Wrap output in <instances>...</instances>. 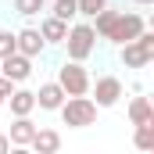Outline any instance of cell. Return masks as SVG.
Segmentation results:
<instances>
[{
	"instance_id": "obj_14",
	"label": "cell",
	"mask_w": 154,
	"mask_h": 154,
	"mask_svg": "<svg viewBox=\"0 0 154 154\" xmlns=\"http://www.w3.org/2000/svg\"><path fill=\"white\" fill-rule=\"evenodd\" d=\"M129 122L133 125H143V122H154V108L147 97H133V104H129Z\"/></svg>"
},
{
	"instance_id": "obj_18",
	"label": "cell",
	"mask_w": 154,
	"mask_h": 154,
	"mask_svg": "<svg viewBox=\"0 0 154 154\" xmlns=\"http://www.w3.org/2000/svg\"><path fill=\"white\" fill-rule=\"evenodd\" d=\"M75 4H79V14L82 18H93L100 7H108V0H75Z\"/></svg>"
},
{
	"instance_id": "obj_16",
	"label": "cell",
	"mask_w": 154,
	"mask_h": 154,
	"mask_svg": "<svg viewBox=\"0 0 154 154\" xmlns=\"http://www.w3.org/2000/svg\"><path fill=\"white\" fill-rule=\"evenodd\" d=\"M133 143H136L140 151H151V147H154V122L136 125V136H133Z\"/></svg>"
},
{
	"instance_id": "obj_2",
	"label": "cell",
	"mask_w": 154,
	"mask_h": 154,
	"mask_svg": "<svg viewBox=\"0 0 154 154\" xmlns=\"http://www.w3.org/2000/svg\"><path fill=\"white\" fill-rule=\"evenodd\" d=\"M118 57H122V65L125 68H147L154 57V32H140L136 39H129V43H118Z\"/></svg>"
},
{
	"instance_id": "obj_15",
	"label": "cell",
	"mask_w": 154,
	"mask_h": 154,
	"mask_svg": "<svg viewBox=\"0 0 154 154\" xmlns=\"http://www.w3.org/2000/svg\"><path fill=\"white\" fill-rule=\"evenodd\" d=\"M50 14L61 18V22H72V18H79V4H75V0H54Z\"/></svg>"
},
{
	"instance_id": "obj_20",
	"label": "cell",
	"mask_w": 154,
	"mask_h": 154,
	"mask_svg": "<svg viewBox=\"0 0 154 154\" xmlns=\"http://www.w3.org/2000/svg\"><path fill=\"white\" fill-rule=\"evenodd\" d=\"M14 86H18V82H11L7 75H0V108L7 104V97H11V90H14Z\"/></svg>"
},
{
	"instance_id": "obj_5",
	"label": "cell",
	"mask_w": 154,
	"mask_h": 154,
	"mask_svg": "<svg viewBox=\"0 0 154 154\" xmlns=\"http://www.w3.org/2000/svg\"><path fill=\"white\" fill-rule=\"evenodd\" d=\"M57 82H61V90L68 93V97H82V93H90V72L82 68V61H65L61 68H57Z\"/></svg>"
},
{
	"instance_id": "obj_3",
	"label": "cell",
	"mask_w": 154,
	"mask_h": 154,
	"mask_svg": "<svg viewBox=\"0 0 154 154\" xmlns=\"http://www.w3.org/2000/svg\"><path fill=\"white\" fill-rule=\"evenodd\" d=\"M61 118H65V125L68 129H86V125H93L97 122V104L82 93V97H65V104L57 108Z\"/></svg>"
},
{
	"instance_id": "obj_17",
	"label": "cell",
	"mask_w": 154,
	"mask_h": 154,
	"mask_svg": "<svg viewBox=\"0 0 154 154\" xmlns=\"http://www.w3.org/2000/svg\"><path fill=\"white\" fill-rule=\"evenodd\" d=\"M43 4H47V0H14V11H18L22 18H32V14L43 11Z\"/></svg>"
},
{
	"instance_id": "obj_13",
	"label": "cell",
	"mask_w": 154,
	"mask_h": 154,
	"mask_svg": "<svg viewBox=\"0 0 154 154\" xmlns=\"http://www.w3.org/2000/svg\"><path fill=\"white\" fill-rule=\"evenodd\" d=\"M68 32V22H61V18H54V14H47L43 22H39V36L47 39V43H61Z\"/></svg>"
},
{
	"instance_id": "obj_6",
	"label": "cell",
	"mask_w": 154,
	"mask_h": 154,
	"mask_svg": "<svg viewBox=\"0 0 154 154\" xmlns=\"http://www.w3.org/2000/svg\"><path fill=\"white\" fill-rule=\"evenodd\" d=\"M90 90H93V104L97 108H115L118 100H122V93H125V86H122V79L118 75H97V82H90Z\"/></svg>"
},
{
	"instance_id": "obj_12",
	"label": "cell",
	"mask_w": 154,
	"mask_h": 154,
	"mask_svg": "<svg viewBox=\"0 0 154 154\" xmlns=\"http://www.w3.org/2000/svg\"><path fill=\"white\" fill-rule=\"evenodd\" d=\"M7 104H11V115H32L36 111V97H32V90H11V97H7Z\"/></svg>"
},
{
	"instance_id": "obj_19",
	"label": "cell",
	"mask_w": 154,
	"mask_h": 154,
	"mask_svg": "<svg viewBox=\"0 0 154 154\" xmlns=\"http://www.w3.org/2000/svg\"><path fill=\"white\" fill-rule=\"evenodd\" d=\"M18 47H14V32L11 29H0V57H7V54H14Z\"/></svg>"
},
{
	"instance_id": "obj_11",
	"label": "cell",
	"mask_w": 154,
	"mask_h": 154,
	"mask_svg": "<svg viewBox=\"0 0 154 154\" xmlns=\"http://www.w3.org/2000/svg\"><path fill=\"white\" fill-rule=\"evenodd\" d=\"M29 147L39 151V154H57L61 151V133H54V129H36V136H32Z\"/></svg>"
},
{
	"instance_id": "obj_1",
	"label": "cell",
	"mask_w": 154,
	"mask_h": 154,
	"mask_svg": "<svg viewBox=\"0 0 154 154\" xmlns=\"http://www.w3.org/2000/svg\"><path fill=\"white\" fill-rule=\"evenodd\" d=\"M61 43L68 47V61H86L97 50V32H93L90 22H75V25H68V32H65Z\"/></svg>"
},
{
	"instance_id": "obj_9",
	"label": "cell",
	"mask_w": 154,
	"mask_h": 154,
	"mask_svg": "<svg viewBox=\"0 0 154 154\" xmlns=\"http://www.w3.org/2000/svg\"><path fill=\"white\" fill-rule=\"evenodd\" d=\"M14 47H18V54H25V57H39L43 47H47V39L39 36V29H18V32H14Z\"/></svg>"
},
{
	"instance_id": "obj_7",
	"label": "cell",
	"mask_w": 154,
	"mask_h": 154,
	"mask_svg": "<svg viewBox=\"0 0 154 154\" xmlns=\"http://www.w3.org/2000/svg\"><path fill=\"white\" fill-rule=\"evenodd\" d=\"M0 75H7L11 82H25V79L32 75V57H25V54H7V57H0Z\"/></svg>"
},
{
	"instance_id": "obj_4",
	"label": "cell",
	"mask_w": 154,
	"mask_h": 154,
	"mask_svg": "<svg viewBox=\"0 0 154 154\" xmlns=\"http://www.w3.org/2000/svg\"><path fill=\"white\" fill-rule=\"evenodd\" d=\"M147 29V22H143V14H136V11H118L115 22H111V32H108V43H129V39H136L140 32Z\"/></svg>"
},
{
	"instance_id": "obj_22",
	"label": "cell",
	"mask_w": 154,
	"mask_h": 154,
	"mask_svg": "<svg viewBox=\"0 0 154 154\" xmlns=\"http://www.w3.org/2000/svg\"><path fill=\"white\" fill-rule=\"evenodd\" d=\"M133 4H140V7H147V4H154V0H133Z\"/></svg>"
},
{
	"instance_id": "obj_8",
	"label": "cell",
	"mask_w": 154,
	"mask_h": 154,
	"mask_svg": "<svg viewBox=\"0 0 154 154\" xmlns=\"http://www.w3.org/2000/svg\"><path fill=\"white\" fill-rule=\"evenodd\" d=\"M32 97H36V108H43V111H57V108L65 104V97H68V93H65V90H61V82L54 79V82H43Z\"/></svg>"
},
{
	"instance_id": "obj_10",
	"label": "cell",
	"mask_w": 154,
	"mask_h": 154,
	"mask_svg": "<svg viewBox=\"0 0 154 154\" xmlns=\"http://www.w3.org/2000/svg\"><path fill=\"white\" fill-rule=\"evenodd\" d=\"M32 136H36L32 118H29V115H14V122H11V133H7L11 147H29V143H32Z\"/></svg>"
},
{
	"instance_id": "obj_21",
	"label": "cell",
	"mask_w": 154,
	"mask_h": 154,
	"mask_svg": "<svg viewBox=\"0 0 154 154\" xmlns=\"http://www.w3.org/2000/svg\"><path fill=\"white\" fill-rule=\"evenodd\" d=\"M11 151V140H7V133H0V154H7Z\"/></svg>"
}]
</instances>
